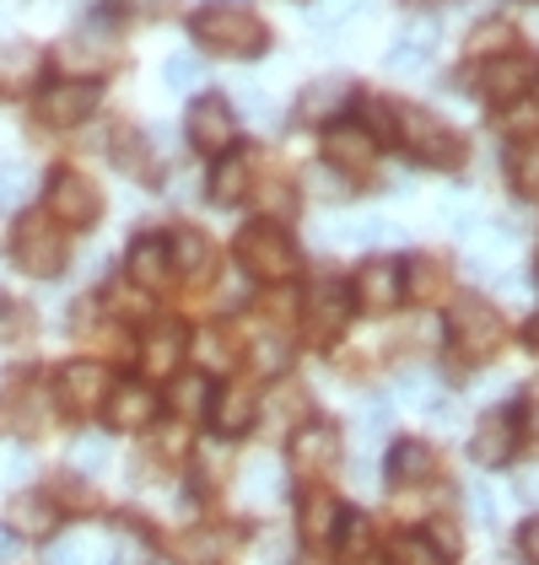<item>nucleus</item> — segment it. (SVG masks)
<instances>
[{
    "label": "nucleus",
    "instance_id": "1",
    "mask_svg": "<svg viewBox=\"0 0 539 565\" xmlns=\"http://www.w3.org/2000/svg\"><path fill=\"white\" fill-rule=\"evenodd\" d=\"M194 33H200L205 49H222L232 60H254V54H265V44H270L265 22H260L249 6H232V0L205 6V11L194 17Z\"/></svg>",
    "mask_w": 539,
    "mask_h": 565
},
{
    "label": "nucleus",
    "instance_id": "2",
    "mask_svg": "<svg viewBox=\"0 0 539 565\" xmlns=\"http://www.w3.org/2000/svg\"><path fill=\"white\" fill-rule=\"evenodd\" d=\"M237 264H243L254 280H286V275H297V243H292L275 221H254V226H243V237H237Z\"/></svg>",
    "mask_w": 539,
    "mask_h": 565
},
{
    "label": "nucleus",
    "instance_id": "3",
    "mask_svg": "<svg viewBox=\"0 0 539 565\" xmlns=\"http://www.w3.org/2000/svg\"><path fill=\"white\" fill-rule=\"evenodd\" d=\"M11 264L22 269V275H60L65 269V237H60V226L54 216H22L17 221V232H11Z\"/></svg>",
    "mask_w": 539,
    "mask_h": 565
},
{
    "label": "nucleus",
    "instance_id": "4",
    "mask_svg": "<svg viewBox=\"0 0 539 565\" xmlns=\"http://www.w3.org/2000/svg\"><path fill=\"white\" fill-rule=\"evenodd\" d=\"M400 140L410 146V157H421L426 168H458V162H464L458 130H448V119H437V114H426V108H404Z\"/></svg>",
    "mask_w": 539,
    "mask_h": 565
},
{
    "label": "nucleus",
    "instance_id": "5",
    "mask_svg": "<svg viewBox=\"0 0 539 565\" xmlns=\"http://www.w3.org/2000/svg\"><path fill=\"white\" fill-rule=\"evenodd\" d=\"M448 334L464 361H486L501 345V312L492 302H480V297H458L448 312Z\"/></svg>",
    "mask_w": 539,
    "mask_h": 565
},
{
    "label": "nucleus",
    "instance_id": "6",
    "mask_svg": "<svg viewBox=\"0 0 539 565\" xmlns=\"http://www.w3.org/2000/svg\"><path fill=\"white\" fill-rule=\"evenodd\" d=\"M49 211H54L60 226H92V221L103 216V194H97V183L87 173L60 168V173L49 178Z\"/></svg>",
    "mask_w": 539,
    "mask_h": 565
},
{
    "label": "nucleus",
    "instance_id": "7",
    "mask_svg": "<svg viewBox=\"0 0 539 565\" xmlns=\"http://www.w3.org/2000/svg\"><path fill=\"white\" fill-rule=\"evenodd\" d=\"M108 372L97 366V361H71L60 377H54V398L65 404V409H76V415H92V409H103V398H108Z\"/></svg>",
    "mask_w": 539,
    "mask_h": 565
},
{
    "label": "nucleus",
    "instance_id": "8",
    "mask_svg": "<svg viewBox=\"0 0 539 565\" xmlns=\"http://www.w3.org/2000/svg\"><path fill=\"white\" fill-rule=\"evenodd\" d=\"M97 103H103V87H97V82H60V87H49L44 97H39V114H44L49 125L71 130V125H87L92 114H97Z\"/></svg>",
    "mask_w": 539,
    "mask_h": 565
},
{
    "label": "nucleus",
    "instance_id": "9",
    "mask_svg": "<svg viewBox=\"0 0 539 565\" xmlns=\"http://www.w3.org/2000/svg\"><path fill=\"white\" fill-rule=\"evenodd\" d=\"M512 452H518V415L492 409V415L475 426V436H469V458H475L480 469H507Z\"/></svg>",
    "mask_w": 539,
    "mask_h": 565
},
{
    "label": "nucleus",
    "instance_id": "10",
    "mask_svg": "<svg viewBox=\"0 0 539 565\" xmlns=\"http://www.w3.org/2000/svg\"><path fill=\"white\" fill-rule=\"evenodd\" d=\"M286 458H292L297 469H308V475H324V469H335V463H340V431H335L329 420H308V426H297V431H292Z\"/></svg>",
    "mask_w": 539,
    "mask_h": 565
},
{
    "label": "nucleus",
    "instance_id": "11",
    "mask_svg": "<svg viewBox=\"0 0 539 565\" xmlns=\"http://www.w3.org/2000/svg\"><path fill=\"white\" fill-rule=\"evenodd\" d=\"M539 65L529 54H496L492 65H486V76H480V92H486V103H518L524 92L535 87Z\"/></svg>",
    "mask_w": 539,
    "mask_h": 565
},
{
    "label": "nucleus",
    "instance_id": "12",
    "mask_svg": "<svg viewBox=\"0 0 539 565\" xmlns=\"http://www.w3.org/2000/svg\"><path fill=\"white\" fill-rule=\"evenodd\" d=\"M351 307H357V291H351V286L324 280V286H314V297H308V307H303V318H308V329H314L318 340H329V334L346 329Z\"/></svg>",
    "mask_w": 539,
    "mask_h": 565
},
{
    "label": "nucleus",
    "instance_id": "13",
    "mask_svg": "<svg viewBox=\"0 0 539 565\" xmlns=\"http://www.w3.org/2000/svg\"><path fill=\"white\" fill-rule=\"evenodd\" d=\"M351 103H357V87H351L346 76H318L314 87H303V97H297V119L329 125V119H340Z\"/></svg>",
    "mask_w": 539,
    "mask_h": 565
},
{
    "label": "nucleus",
    "instance_id": "14",
    "mask_svg": "<svg viewBox=\"0 0 539 565\" xmlns=\"http://www.w3.org/2000/svg\"><path fill=\"white\" fill-rule=\"evenodd\" d=\"M232 103H222V97H200L194 108H189V140L200 146V151H216L222 157L226 146H232Z\"/></svg>",
    "mask_w": 539,
    "mask_h": 565
},
{
    "label": "nucleus",
    "instance_id": "15",
    "mask_svg": "<svg viewBox=\"0 0 539 565\" xmlns=\"http://www.w3.org/2000/svg\"><path fill=\"white\" fill-rule=\"evenodd\" d=\"M324 157H329L335 168H346V173H361V168H372L378 140L361 130V125H329V130H324Z\"/></svg>",
    "mask_w": 539,
    "mask_h": 565
},
{
    "label": "nucleus",
    "instance_id": "16",
    "mask_svg": "<svg viewBox=\"0 0 539 565\" xmlns=\"http://www.w3.org/2000/svg\"><path fill=\"white\" fill-rule=\"evenodd\" d=\"M400 291H404V269L394 259H372L357 275V302L367 312H389V307L400 302Z\"/></svg>",
    "mask_w": 539,
    "mask_h": 565
},
{
    "label": "nucleus",
    "instance_id": "17",
    "mask_svg": "<svg viewBox=\"0 0 539 565\" xmlns=\"http://www.w3.org/2000/svg\"><path fill=\"white\" fill-rule=\"evenodd\" d=\"M432 49H437V28L432 22H410L400 33V44L389 49V71L394 76H415V71H426V60H432Z\"/></svg>",
    "mask_w": 539,
    "mask_h": 565
},
{
    "label": "nucleus",
    "instance_id": "18",
    "mask_svg": "<svg viewBox=\"0 0 539 565\" xmlns=\"http://www.w3.org/2000/svg\"><path fill=\"white\" fill-rule=\"evenodd\" d=\"M254 178V157L249 151H222V162L211 168V205H237L249 194Z\"/></svg>",
    "mask_w": 539,
    "mask_h": 565
},
{
    "label": "nucleus",
    "instance_id": "19",
    "mask_svg": "<svg viewBox=\"0 0 539 565\" xmlns=\"http://www.w3.org/2000/svg\"><path fill=\"white\" fill-rule=\"evenodd\" d=\"M130 280L146 291H162L173 280V259H168V243L162 237H140L130 248Z\"/></svg>",
    "mask_w": 539,
    "mask_h": 565
},
{
    "label": "nucleus",
    "instance_id": "20",
    "mask_svg": "<svg viewBox=\"0 0 539 565\" xmlns=\"http://www.w3.org/2000/svg\"><path fill=\"white\" fill-rule=\"evenodd\" d=\"M103 404H108V420H114V426H125V431L146 426V420L157 415V398H151L146 383H119V388H108Z\"/></svg>",
    "mask_w": 539,
    "mask_h": 565
},
{
    "label": "nucleus",
    "instance_id": "21",
    "mask_svg": "<svg viewBox=\"0 0 539 565\" xmlns=\"http://www.w3.org/2000/svg\"><path fill=\"white\" fill-rule=\"evenodd\" d=\"M183 350H189L183 329L179 323H162V329H151V334H146V345H140V366H146L151 377H168V372L183 361Z\"/></svg>",
    "mask_w": 539,
    "mask_h": 565
},
{
    "label": "nucleus",
    "instance_id": "22",
    "mask_svg": "<svg viewBox=\"0 0 539 565\" xmlns=\"http://www.w3.org/2000/svg\"><path fill=\"white\" fill-rule=\"evenodd\" d=\"M54 522H60V512H54L49 495H17L11 501V533L17 539H54Z\"/></svg>",
    "mask_w": 539,
    "mask_h": 565
},
{
    "label": "nucleus",
    "instance_id": "23",
    "mask_svg": "<svg viewBox=\"0 0 539 565\" xmlns=\"http://www.w3.org/2000/svg\"><path fill=\"white\" fill-rule=\"evenodd\" d=\"M335 243H351V248H372V243H404L400 226H389V221L378 216H351V221H335V226H324Z\"/></svg>",
    "mask_w": 539,
    "mask_h": 565
},
{
    "label": "nucleus",
    "instance_id": "24",
    "mask_svg": "<svg viewBox=\"0 0 539 565\" xmlns=\"http://www.w3.org/2000/svg\"><path fill=\"white\" fill-rule=\"evenodd\" d=\"M168 259H173L179 275H211L216 248H211V237H205V232H179V237L168 243Z\"/></svg>",
    "mask_w": 539,
    "mask_h": 565
},
{
    "label": "nucleus",
    "instance_id": "25",
    "mask_svg": "<svg viewBox=\"0 0 539 565\" xmlns=\"http://www.w3.org/2000/svg\"><path fill=\"white\" fill-rule=\"evenodd\" d=\"M340 501L335 495H308L303 501V512H297V527H303V539L308 544H324V539H335V527H340Z\"/></svg>",
    "mask_w": 539,
    "mask_h": 565
},
{
    "label": "nucleus",
    "instance_id": "26",
    "mask_svg": "<svg viewBox=\"0 0 539 565\" xmlns=\"http://www.w3.org/2000/svg\"><path fill=\"white\" fill-rule=\"evenodd\" d=\"M507 183L518 194H539V135H524L507 146Z\"/></svg>",
    "mask_w": 539,
    "mask_h": 565
},
{
    "label": "nucleus",
    "instance_id": "27",
    "mask_svg": "<svg viewBox=\"0 0 539 565\" xmlns=\"http://www.w3.org/2000/svg\"><path fill=\"white\" fill-rule=\"evenodd\" d=\"M254 409H260V398H254V388H222L216 393V409H211V420L222 426V431H249L254 426Z\"/></svg>",
    "mask_w": 539,
    "mask_h": 565
},
{
    "label": "nucleus",
    "instance_id": "28",
    "mask_svg": "<svg viewBox=\"0 0 539 565\" xmlns=\"http://www.w3.org/2000/svg\"><path fill=\"white\" fill-rule=\"evenodd\" d=\"M453 555L437 544V539H426V533H400L394 544H389V565H448Z\"/></svg>",
    "mask_w": 539,
    "mask_h": 565
},
{
    "label": "nucleus",
    "instance_id": "29",
    "mask_svg": "<svg viewBox=\"0 0 539 565\" xmlns=\"http://www.w3.org/2000/svg\"><path fill=\"white\" fill-rule=\"evenodd\" d=\"M426 475H432V447L426 441H400L389 452V479L394 484H421Z\"/></svg>",
    "mask_w": 539,
    "mask_h": 565
},
{
    "label": "nucleus",
    "instance_id": "30",
    "mask_svg": "<svg viewBox=\"0 0 539 565\" xmlns=\"http://www.w3.org/2000/svg\"><path fill=\"white\" fill-rule=\"evenodd\" d=\"M44 54L33 44H0V87H28L39 76Z\"/></svg>",
    "mask_w": 539,
    "mask_h": 565
},
{
    "label": "nucleus",
    "instance_id": "31",
    "mask_svg": "<svg viewBox=\"0 0 539 565\" xmlns=\"http://www.w3.org/2000/svg\"><path fill=\"white\" fill-rule=\"evenodd\" d=\"M28 194H33V168L28 162H0V216L28 205Z\"/></svg>",
    "mask_w": 539,
    "mask_h": 565
},
{
    "label": "nucleus",
    "instance_id": "32",
    "mask_svg": "<svg viewBox=\"0 0 539 565\" xmlns=\"http://www.w3.org/2000/svg\"><path fill=\"white\" fill-rule=\"evenodd\" d=\"M44 415H49L44 398L22 388L11 404H6V409H0V426H6V431H17V426H22V431H39V426H44Z\"/></svg>",
    "mask_w": 539,
    "mask_h": 565
},
{
    "label": "nucleus",
    "instance_id": "33",
    "mask_svg": "<svg viewBox=\"0 0 539 565\" xmlns=\"http://www.w3.org/2000/svg\"><path fill=\"white\" fill-rule=\"evenodd\" d=\"M162 82H168V92H194L200 82H205V65L194 60V54H168V65H162Z\"/></svg>",
    "mask_w": 539,
    "mask_h": 565
},
{
    "label": "nucleus",
    "instance_id": "34",
    "mask_svg": "<svg viewBox=\"0 0 539 565\" xmlns=\"http://www.w3.org/2000/svg\"><path fill=\"white\" fill-rule=\"evenodd\" d=\"M243 490H249L254 501H270V495H281V469H275V458H254V463L243 469Z\"/></svg>",
    "mask_w": 539,
    "mask_h": 565
},
{
    "label": "nucleus",
    "instance_id": "35",
    "mask_svg": "<svg viewBox=\"0 0 539 565\" xmlns=\"http://www.w3.org/2000/svg\"><path fill=\"white\" fill-rule=\"evenodd\" d=\"M71 463H76L82 475H103V469H108V441H103V431L76 436V447H71Z\"/></svg>",
    "mask_w": 539,
    "mask_h": 565
},
{
    "label": "nucleus",
    "instance_id": "36",
    "mask_svg": "<svg viewBox=\"0 0 539 565\" xmlns=\"http://www.w3.org/2000/svg\"><path fill=\"white\" fill-rule=\"evenodd\" d=\"M367 0H308V28H340L351 22Z\"/></svg>",
    "mask_w": 539,
    "mask_h": 565
},
{
    "label": "nucleus",
    "instance_id": "37",
    "mask_svg": "<svg viewBox=\"0 0 539 565\" xmlns=\"http://www.w3.org/2000/svg\"><path fill=\"white\" fill-rule=\"evenodd\" d=\"M507 44H512V28L507 22H480L475 28V39H469V54H507Z\"/></svg>",
    "mask_w": 539,
    "mask_h": 565
},
{
    "label": "nucleus",
    "instance_id": "38",
    "mask_svg": "<svg viewBox=\"0 0 539 565\" xmlns=\"http://www.w3.org/2000/svg\"><path fill=\"white\" fill-rule=\"evenodd\" d=\"M194 361H200V366H211V372H226V366H232V350L205 329V334H194Z\"/></svg>",
    "mask_w": 539,
    "mask_h": 565
},
{
    "label": "nucleus",
    "instance_id": "39",
    "mask_svg": "<svg viewBox=\"0 0 539 565\" xmlns=\"http://www.w3.org/2000/svg\"><path fill=\"white\" fill-rule=\"evenodd\" d=\"M60 65H82V71H97L103 65V49L92 44V39H71V44H60V54H54Z\"/></svg>",
    "mask_w": 539,
    "mask_h": 565
},
{
    "label": "nucleus",
    "instance_id": "40",
    "mask_svg": "<svg viewBox=\"0 0 539 565\" xmlns=\"http://www.w3.org/2000/svg\"><path fill=\"white\" fill-rule=\"evenodd\" d=\"M222 544H226V533H194L183 555H189V561H194V565H211V561H216V555H222Z\"/></svg>",
    "mask_w": 539,
    "mask_h": 565
},
{
    "label": "nucleus",
    "instance_id": "41",
    "mask_svg": "<svg viewBox=\"0 0 539 565\" xmlns=\"http://www.w3.org/2000/svg\"><path fill=\"white\" fill-rule=\"evenodd\" d=\"M469 512H475V522H486V527L496 522V501H492V490H486L480 479L469 484Z\"/></svg>",
    "mask_w": 539,
    "mask_h": 565
},
{
    "label": "nucleus",
    "instance_id": "42",
    "mask_svg": "<svg viewBox=\"0 0 539 565\" xmlns=\"http://www.w3.org/2000/svg\"><path fill=\"white\" fill-rule=\"evenodd\" d=\"M400 393L404 398H415V404H432V377H426V372H404Z\"/></svg>",
    "mask_w": 539,
    "mask_h": 565
},
{
    "label": "nucleus",
    "instance_id": "43",
    "mask_svg": "<svg viewBox=\"0 0 539 565\" xmlns=\"http://www.w3.org/2000/svg\"><path fill=\"white\" fill-rule=\"evenodd\" d=\"M44 565H82V544H76V539H54Z\"/></svg>",
    "mask_w": 539,
    "mask_h": 565
},
{
    "label": "nucleus",
    "instance_id": "44",
    "mask_svg": "<svg viewBox=\"0 0 539 565\" xmlns=\"http://www.w3.org/2000/svg\"><path fill=\"white\" fill-rule=\"evenodd\" d=\"M33 475V458L17 447V452H0V479H28Z\"/></svg>",
    "mask_w": 539,
    "mask_h": 565
},
{
    "label": "nucleus",
    "instance_id": "45",
    "mask_svg": "<svg viewBox=\"0 0 539 565\" xmlns=\"http://www.w3.org/2000/svg\"><path fill=\"white\" fill-rule=\"evenodd\" d=\"M518 420H524V431L539 436V377L524 388V409H518Z\"/></svg>",
    "mask_w": 539,
    "mask_h": 565
},
{
    "label": "nucleus",
    "instance_id": "46",
    "mask_svg": "<svg viewBox=\"0 0 539 565\" xmlns=\"http://www.w3.org/2000/svg\"><path fill=\"white\" fill-rule=\"evenodd\" d=\"M114 151H119V168H140V151H135V130H119L114 135Z\"/></svg>",
    "mask_w": 539,
    "mask_h": 565
},
{
    "label": "nucleus",
    "instance_id": "47",
    "mask_svg": "<svg viewBox=\"0 0 539 565\" xmlns=\"http://www.w3.org/2000/svg\"><path fill=\"white\" fill-rule=\"evenodd\" d=\"M173 404H179V409H200V404H205V383H194V377H189V383H179Z\"/></svg>",
    "mask_w": 539,
    "mask_h": 565
},
{
    "label": "nucleus",
    "instance_id": "48",
    "mask_svg": "<svg viewBox=\"0 0 539 565\" xmlns=\"http://www.w3.org/2000/svg\"><path fill=\"white\" fill-rule=\"evenodd\" d=\"M404 275H410V280L421 286V297H426V291L437 286V264H426V259H415V264H410V269H404Z\"/></svg>",
    "mask_w": 539,
    "mask_h": 565
},
{
    "label": "nucleus",
    "instance_id": "49",
    "mask_svg": "<svg viewBox=\"0 0 539 565\" xmlns=\"http://www.w3.org/2000/svg\"><path fill=\"white\" fill-rule=\"evenodd\" d=\"M17 555H22V539L11 527H0V565H17Z\"/></svg>",
    "mask_w": 539,
    "mask_h": 565
},
{
    "label": "nucleus",
    "instance_id": "50",
    "mask_svg": "<svg viewBox=\"0 0 539 565\" xmlns=\"http://www.w3.org/2000/svg\"><path fill=\"white\" fill-rule=\"evenodd\" d=\"M518 544H524V555L539 565V518L535 522H524V533H518Z\"/></svg>",
    "mask_w": 539,
    "mask_h": 565
},
{
    "label": "nucleus",
    "instance_id": "51",
    "mask_svg": "<svg viewBox=\"0 0 539 565\" xmlns=\"http://www.w3.org/2000/svg\"><path fill=\"white\" fill-rule=\"evenodd\" d=\"M243 108H249V114H254L260 125H270V119H275V114H270V103L260 97V92H243Z\"/></svg>",
    "mask_w": 539,
    "mask_h": 565
},
{
    "label": "nucleus",
    "instance_id": "52",
    "mask_svg": "<svg viewBox=\"0 0 539 565\" xmlns=\"http://www.w3.org/2000/svg\"><path fill=\"white\" fill-rule=\"evenodd\" d=\"M518 490H524L529 501H539V463H535V469H529V475H524V479H518Z\"/></svg>",
    "mask_w": 539,
    "mask_h": 565
},
{
    "label": "nucleus",
    "instance_id": "53",
    "mask_svg": "<svg viewBox=\"0 0 539 565\" xmlns=\"http://www.w3.org/2000/svg\"><path fill=\"white\" fill-rule=\"evenodd\" d=\"M119 11H162V0H114Z\"/></svg>",
    "mask_w": 539,
    "mask_h": 565
},
{
    "label": "nucleus",
    "instance_id": "54",
    "mask_svg": "<svg viewBox=\"0 0 539 565\" xmlns=\"http://www.w3.org/2000/svg\"><path fill=\"white\" fill-rule=\"evenodd\" d=\"M11 318H17V312H11V302H6V297H0V340H6V334H11Z\"/></svg>",
    "mask_w": 539,
    "mask_h": 565
},
{
    "label": "nucleus",
    "instance_id": "55",
    "mask_svg": "<svg viewBox=\"0 0 539 565\" xmlns=\"http://www.w3.org/2000/svg\"><path fill=\"white\" fill-rule=\"evenodd\" d=\"M524 345H529V350H539V312H535V318H529V329H524Z\"/></svg>",
    "mask_w": 539,
    "mask_h": 565
},
{
    "label": "nucleus",
    "instance_id": "56",
    "mask_svg": "<svg viewBox=\"0 0 539 565\" xmlns=\"http://www.w3.org/2000/svg\"><path fill=\"white\" fill-rule=\"evenodd\" d=\"M410 6H443V0H410Z\"/></svg>",
    "mask_w": 539,
    "mask_h": 565
}]
</instances>
